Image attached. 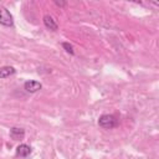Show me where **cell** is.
Instances as JSON below:
<instances>
[{"instance_id":"1","label":"cell","mask_w":159,"mask_h":159,"mask_svg":"<svg viewBox=\"0 0 159 159\" xmlns=\"http://www.w3.org/2000/svg\"><path fill=\"white\" fill-rule=\"evenodd\" d=\"M119 122L113 114H102L98 118V125L104 128V129H113L118 127Z\"/></svg>"},{"instance_id":"2","label":"cell","mask_w":159,"mask_h":159,"mask_svg":"<svg viewBox=\"0 0 159 159\" xmlns=\"http://www.w3.org/2000/svg\"><path fill=\"white\" fill-rule=\"evenodd\" d=\"M0 25H2L5 27L14 26V17L10 14V11L4 6H0Z\"/></svg>"},{"instance_id":"3","label":"cell","mask_w":159,"mask_h":159,"mask_svg":"<svg viewBox=\"0 0 159 159\" xmlns=\"http://www.w3.org/2000/svg\"><path fill=\"white\" fill-rule=\"evenodd\" d=\"M42 88V84L39 81H34V80H29L24 83V89L29 93H35L37 91H40Z\"/></svg>"},{"instance_id":"4","label":"cell","mask_w":159,"mask_h":159,"mask_svg":"<svg viewBox=\"0 0 159 159\" xmlns=\"http://www.w3.org/2000/svg\"><path fill=\"white\" fill-rule=\"evenodd\" d=\"M9 134H10V138L11 139H14V140H21L25 137V129L19 128V127H12L10 129V133Z\"/></svg>"},{"instance_id":"5","label":"cell","mask_w":159,"mask_h":159,"mask_svg":"<svg viewBox=\"0 0 159 159\" xmlns=\"http://www.w3.org/2000/svg\"><path fill=\"white\" fill-rule=\"evenodd\" d=\"M42 21H43L45 27H46V29H48V30H51V31H56V30L58 29L57 22H56V21L53 20V17H52V16H50V15H45V16H43V19H42Z\"/></svg>"},{"instance_id":"6","label":"cell","mask_w":159,"mask_h":159,"mask_svg":"<svg viewBox=\"0 0 159 159\" xmlns=\"http://www.w3.org/2000/svg\"><path fill=\"white\" fill-rule=\"evenodd\" d=\"M31 154V147L27 144H20L16 148V155L20 158H26Z\"/></svg>"},{"instance_id":"7","label":"cell","mask_w":159,"mask_h":159,"mask_svg":"<svg viewBox=\"0 0 159 159\" xmlns=\"http://www.w3.org/2000/svg\"><path fill=\"white\" fill-rule=\"evenodd\" d=\"M16 70L12 67V66H2L0 67V78L4 80V78H7L12 75H15Z\"/></svg>"},{"instance_id":"8","label":"cell","mask_w":159,"mask_h":159,"mask_svg":"<svg viewBox=\"0 0 159 159\" xmlns=\"http://www.w3.org/2000/svg\"><path fill=\"white\" fill-rule=\"evenodd\" d=\"M62 47H63V50H65L67 53H70V55H75L73 46H72L70 42H62Z\"/></svg>"},{"instance_id":"9","label":"cell","mask_w":159,"mask_h":159,"mask_svg":"<svg viewBox=\"0 0 159 159\" xmlns=\"http://www.w3.org/2000/svg\"><path fill=\"white\" fill-rule=\"evenodd\" d=\"M55 4L57 6H66V1H58V0H55Z\"/></svg>"}]
</instances>
